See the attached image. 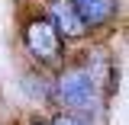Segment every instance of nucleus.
Returning <instances> with one entry per match:
<instances>
[{"label":"nucleus","mask_w":129,"mask_h":125,"mask_svg":"<svg viewBox=\"0 0 129 125\" xmlns=\"http://www.w3.org/2000/svg\"><path fill=\"white\" fill-rule=\"evenodd\" d=\"M107 93L97 87V80L78 58H68L52 74V106H58V112H71L97 125V119L107 112Z\"/></svg>","instance_id":"f257e3e1"},{"label":"nucleus","mask_w":129,"mask_h":125,"mask_svg":"<svg viewBox=\"0 0 129 125\" xmlns=\"http://www.w3.org/2000/svg\"><path fill=\"white\" fill-rule=\"evenodd\" d=\"M23 45H26L32 64L39 71L55 74L68 61V45L58 39V32L52 29V23H48L45 16H32L29 23L23 26Z\"/></svg>","instance_id":"f03ea898"},{"label":"nucleus","mask_w":129,"mask_h":125,"mask_svg":"<svg viewBox=\"0 0 129 125\" xmlns=\"http://www.w3.org/2000/svg\"><path fill=\"white\" fill-rule=\"evenodd\" d=\"M45 19L52 23V29L58 32V39H61L64 45H71V42H84V39L90 35V32L84 29V23L78 19L71 0H48V3H45Z\"/></svg>","instance_id":"7ed1b4c3"},{"label":"nucleus","mask_w":129,"mask_h":125,"mask_svg":"<svg viewBox=\"0 0 129 125\" xmlns=\"http://www.w3.org/2000/svg\"><path fill=\"white\" fill-rule=\"evenodd\" d=\"M71 7H74V13H78V19L84 23L87 32L107 29V26L116 23V16H119L116 0H71Z\"/></svg>","instance_id":"20e7f679"},{"label":"nucleus","mask_w":129,"mask_h":125,"mask_svg":"<svg viewBox=\"0 0 129 125\" xmlns=\"http://www.w3.org/2000/svg\"><path fill=\"white\" fill-rule=\"evenodd\" d=\"M23 93L29 96L32 103H48L52 106V74L32 67L23 74Z\"/></svg>","instance_id":"39448f33"},{"label":"nucleus","mask_w":129,"mask_h":125,"mask_svg":"<svg viewBox=\"0 0 129 125\" xmlns=\"http://www.w3.org/2000/svg\"><path fill=\"white\" fill-rule=\"evenodd\" d=\"M48 122L52 125H94V122H87V119H81V115H71V112H55Z\"/></svg>","instance_id":"423d86ee"},{"label":"nucleus","mask_w":129,"mask_h":125,"mask_svg":"<svg viewBox=\"0 0 129 125\" xmlns=\"http://www.w3.org/2000/svg\"><path fill=\"white\" fill-rule=\"evenodd\" d=\"M26 125H52V122H48L45 115H29V122H26Z\"/></svg>","instance_id":"0eeeda50"}]
</instances>
